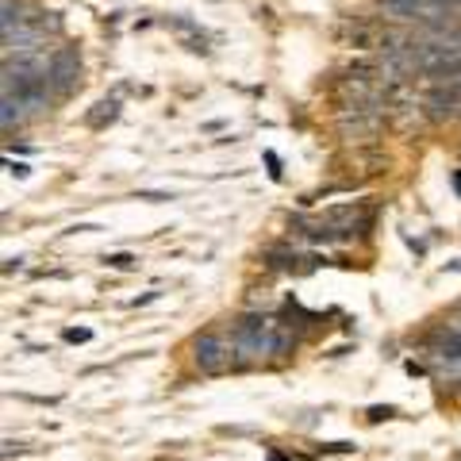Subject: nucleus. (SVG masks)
I'll return each instance as SVG.
<instances>
[{"instance_id": "1", "label": "nucleus", "mask_w": 461, "mask_h": 461, "mask_svg": "<svg viewBox=\"0 0 461 461\" xmlns=\"http://www.w3.org/2000/svg\"><path fill=\"white\" fill-rule=\"evenodd\" d=\"M230 346H235V362H258V357H273L288 350V335L266 320V315H242L230 327Z\"/></svg>"}, {"instance_id": "2", "label": "nucleus", "mask_w": 461, "mask_h": 461, "mask_svg": "<svg viewBox=\"0 0 461 461\" xmlns=\"http://www.w3.org/2000/svg\"><path fill=\"white\" fill-rule=\"evenodd\" d=\"M193 362L200 373L215 377V373L230 369V362H235V346H230V339L215 335V330H204V335L193 339Z\"/></svg>"}, {"instance_id": "3", "label": "nucleus", "mask_w": 461, "mask_h": 461, "mask_svg": "<svg viewBox=\"0 0 461 461\" xmlns=\"http://www.w3.org/2000/svg\"><path fill=\"white\" fill-rule=\"evenodd\" d=\"M81 81V58L74 47H62L47 58V85L54 96H69Z\"/></svg>"}, {"instance_id": "4", "label": "nucleus", "mask_w": 461, "mask_h": 461, "mask_svg": "<svg viewBox=\"0 0 461 461\" xmlns=\"http://www.w3.org/2000/svg\"><path fill=\"white\" fill-rule=\"evenodd\" d=\"M115 115H120V100L108 96V100H100V104H96V112H89V127H93V131H100V127H108Z\"/></svg>"}, {"instance_id": "5", "label": "nucleus", "mask_w": 461, "mask_h": 461, "mask_svg": "<svg viewBox=\"0 0 461 461\" xmlns=\"http://www.w3.org/2000/svg\"><path fill=\"white\" fill-rule=\"evenodd\" d=\"M135 262H139L135 254H108L104 258V266H112V269H135Z\"/></svg>"}, {"instance_id": "6", "label": "nucleus", "mask_w": 461, "mask_h": 461, "mask_svg": "<svg viewBox=\"0 0 461 461\" xmlns=\"http://www.w3.org/2000/svg\"><path fill=\"white\" fill-rule=\"evenodd\" d=\"M89 339H93L89 327H69V330H66V342H89Z\"/></svg>"}, {"instance_id": "7", "label": "nucleus", "mask_w": 461, "mask_h": 461, "mask_svg": "<svg viewBox=\"0 0 461 461\" xmlns=\"http://www.w3.org/2000/svg\"><path fill=\"white\" fill-rule=\"evenodd\" d=\"M266 166H269V177H273V181H281V158L273 154V150H266Z\"/></svg>"}, {"instance_id": "8", "label": "nucleus", "mask_w": 461, "mask_h": 461, "mask_svg": "<svg viewBox=\"0 0 461 461\" xmlns=\"http://www.w3.org/2000/svg\"><path fill=\"white\" fill-rule=\"evenodd\" d=\"M396 415V408H369V420L373 423H381V420H393Z\"/></svg>"}, {"instance_id": "9", "label": "nucleus", "mask_w": 461, "mask_h": 461, "mask_svg": "<svg viewBox=\"0 0 461 461\" xmlns=\"http://www.w3.org/2000/svg\"><path fill=\"white\" fill-rule=\"evenodd\" d=\"M8 173H12V177H27L32 169H27L23 162H12V158H8Z\"/></svg>"}, {"instance_id": "10", "label": "nucleus", "mask_w": 461, "mask_h": 461, "mask_svg": "<svg viewBox=\"0 0 461 461\" xmlns=\"http://www.w3.org/2000/svg\"><path fill=\"white\" fill-rule=\"evenodd\" d=\"M446 330H454V335H461V315H457V320H450V327H446Z\"/></svg>"}, {"instance_id": "11", "label": "nucleus", "mask_w": 461, "mask_h": 461, "mask_svg": "<svg viewBox=\"0 0 461 461\" xmlns=\"http://www.w3.org/2000/svg\"><path fill=\"white\" fill-rule=\"evenodd\" d=\"M454 189H457V193H461V169H457V173H454Z\"/></svg>"}, {"instance_id": "12", "label": "nucleus", "mask_w": 461, "mask_h": 461, "mask_svg": "<svg viewBox=\"0 0 461 461\" xmlns=\"http://www.w3.org/2000/svg\"><path fill=\"white\" fill-rule=\"evenodd\" d=\"M446 269H454V273H461V262H450V266H446Z\"/></svg>"}]
</instances>
